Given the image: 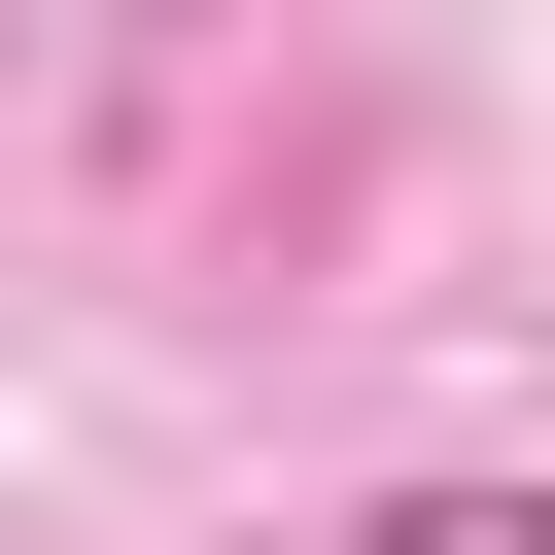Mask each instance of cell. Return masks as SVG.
I'll return each instance as SVG.
<instances>
[{
	"instance_id": "cell-1",
	"label": "cell",
	"mask_w": 555,
	"mask_h": 555,
	"mask_svg": "<svg viewBox=\"0 0 555 555\" xmlns=\"http://www.w3.org/2000/svg\"><path fill=\"white\" fill-rule=\"evenodd\" d=\"M347 555H555V520H520V486H382Z\"/></svg>"
}]
</instances>
